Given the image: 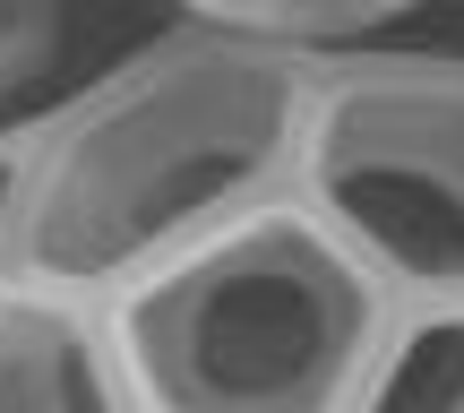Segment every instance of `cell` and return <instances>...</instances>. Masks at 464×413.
I'll list each match as a JSON object with an SVG mask.
<instances>
[{
    "label": "cell",
    "instance_id": "cell-1",
    "mask_svg": "<svg viewBox=\"0 0 464 413\" xmlns=\"http://www.w3.org/2000/svg\"><path fill=\"white\" fill-rule=\"evenodd\" d=\"M310 69L181 9L0 130V276L112 301L293 190Z\"/></svg>",
    "mask_w": 464,
    "mask_h": 413
},
{
    "label": "cell",
    "instance_id": "cell-2",
    "mask_svg": "<svg viewBox=\"0 0 464 413\" xmlns=\"http://www.w3.org/2000/svg\"><path fill=\"white\" fill-rule=\"evenodd\" d=\"M396 319L293 190L103 301L138 413H353Z\"/></svg>",
    "mask_w": 464,
    "mask_h": 413
},
{
    "label": "cell",
    "instance_id": "cell-3",
    "mask_svg": "<svg viewBox=\"0 0 464 413\" xmlns=\"http://www.w3.org/2000/svg\"><path fill=\"white\" fill-rule=\"evenodd\" d=\"M293 199L396 293L464 301V44H379L310 69Z\"/></svg>",
    "mask_w": 464,
    "mask_h": 413
},
{
    "label": "cell",
    "instance_id": "cell-4",
    "mask_svg": "<svg viewBox=\"0 0 464 413\" xmlns=\"http://www.w3.org/2000/svg\"><path fill=\"white\" fill-rule=\"evenodd\" d=\"M0 413H138L103 301L0 276Z\"/></svg>",
    "mask_w": 464,
    "mask_h": 413
},
{
    "label": "cell",
    "instance_id": "cell-5",
    "mask_svg": "<svg viewBox=\"0 0 464 413\" xmlns=\"http://www.w3.org/2000/svg\"><path fill=\"white\" fill-rule=\"evenodd\" d=\"M198 17L293 69H335L353 52L404 44V26H413V9H396V0H198Z\"/></svg>",
    "mask_w": 464,
    "mask_h": 413
},
{
    "label": "cell",
    "instance_id": "cell-6",
    "mask_svg": "<svg viewBox=\"0 0 464 413\" xmlns=\"http://www.w3.org/2000/svg\"><path fill=\"white\" fill-rule=\"evenodd\" d=\"M353 413H464V301L404 310Z\"/></svg>",
    "mask_w": 464,
    "mask_h": 413
},
{
    "label": "cell",
    "instance_id": "cell-7",
    "mask_svg": "<svg viewBox=\"0 0 464 413\" xmlns=\"http://www.w3.org/2000/svg\"><path fill=\"white\" fill-rule=\"evenodd\" d=\"M61 34H69L61 9H44V0H0V130L34 113L26 95L52 78V61H61Z\"/></svg>",
    "mask_w": 464,
    "mask_h": 413
}]
</instances>
